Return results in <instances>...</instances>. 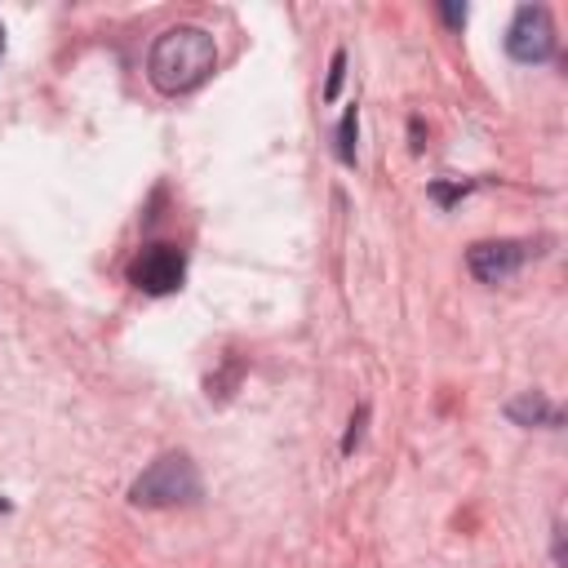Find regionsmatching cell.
Segmentation results:
<instances>
[{"instance_id": "10", "label": "cell", "mask_w": 568, "mask_h": 568, "mask_svg": "<svg viewBox=\"0 0 568 568\" xmlns=\"http://www.w3.org/2000/svg\"><path fill=\"white\" fill-rule=\"evenodd\" d=\"M439 13H444V22H448V27H462V22H466V4H462V9H457V4H444Z\"/></svg>"}, {"instance_id": "9", "label": "cell", "mask_w": 568, "mask_h": 568, "mask_svg": "<svg viewBox=\"0 0 568 568\" xmlns=\"http://www.w3.org/2000/svg\"><path fill=\"white\" fill-rule=\"evenodd\" d=\"M364 417H368V408H359V413L351 417V430H346V439H342V453L355 448V439H359V430H364Z\"/></svg>"}, {"instance_id": "3", "label": "cell", "mask_w": 568, "mask_h": 568, "mask_svg": "<svg viewBox=\"0 0 568 568\" xmlns=\"http://www.w3.org/2000/svg\"><path fill=\"white\" fill-rule=\"evenodd\" d=\"M186 280V253L178 244H146L133 262H129V284L151 293V297H164V293H178Z\"/></svg>"}, {"instance_id": "4", "label": "cell", "mask_w": 568, "mask_h": 568, "mask_svg": "<svg viewBox=\"0 0 568 568\" xmlns=\"http://www.w3.org/2000/svg\"><path fill=\"white\" fill-rule=\"evenodd\" d=\"M506 53L515 62H546L555 53V27H550V13L541 4H519L510 27H506Z\"/></svg>"}, {"instance_id": "8", "label": "cell", "mask_w": 568, "mask_h": 568, "mask_svg": "<svg viewBox=\"0 0 568 568\" xmlns=\"http://www.w3.org/2000/svg\"><path fill=\"white\" fill-rule=\"evenodd\" d=\"M342 71H346V53L337 49V53H333V62H328V84H324V102H333V98H337V89H342Z\"/></svg>"}, {"instance_id": "12", "label": "cell", "mask_w": 568, "mask_h": 568, "mask_svg": "<svg viewBox=\"0 0 568 568\" xmlns=\"http://www.w3.org/2000/svg\"><path fill=\"white\" fill-rule=\"evenodd\" d=\"M0 510H9V501H4V497H0Z\"/></svg>"}, {"instance_id": "1", "label": "cell", "mask_w": 568, "mask_h": 568, "mask_svg": "<svg viewBox=\"0 0 568 568\" xmlns=\"http://www.w3.org/2000/svg\"><path fill=\"white\" fill-rule=\"evenodd\" d=\"M217 67V44L204 27H191V22H178L169 31L155 36L151 53H146V75L160 93H191L200 89Z\"/></svg>"}, {"instance_id": "2", "label": "cell", "mask_w": 568, "mask_h": 568, "mask_svg": "<svg viewBox=\"0 0 568 568\" xmlns=\"http://www.w3.org/2000/svg\"><path fill=\"white\" fill-rule=\"evenodd\" d=\"M200 497V470L186 453H164L155 457L129 488V501L133 506H146V510H164V506H191Z\"/></svg>"}, {"instance_id": "11", "label": "cell", "mask_w": 568, "mask_h": 568, "mask_svg": "<svg viewBox=\"0 0 568 568\" xmlns=\"http://www.w3.org/2000/svg\"><path fill=\"white\" fill-rule=\"evenodd\" d=\"M0 58H4V22H0Z\"/></svg>"}, {"instance_id": "5", "label": "cell", "mask_w": 568, "mask_h": 568, "mask_svg": "<svg viewBox=\"0 0 568 568\" xmlns=\"http://www.w3.org/2000/svg\"><path fill=\"white\" fill-rule=\"evenodd\" d=\"M524 257H528L524 240H479V244H470L466 266L479 284H506L524 266Z\"/></svg>"}, {"instance_id": "7", "label": "cell", "mask_w": 568, "mask_h": 568, "mask_svg": "<svg viewBox=\"0 0 568 568\" xmlns=\"http://www.w3.org/2000/svg\"><path fill=\"white\" fill-rule=\"evenodd\" d=\"M337 155H342V164H355V106L342 115V129H337Z\"/></svg>"}, {"instance_id": "6", "label": "cell", "mask_w": 568, "mask_h": 568, "mask_svg": "<svg viewBox=\"0 0 568 568\" xmlns=\"http://www.w3.org/2000/svg\"><path fill=\"white\" fill-rule=\"evenodd\" d=\"M506 417L519 422V426H559V408H555L550 399H541L537 390L510 399V404H506Z\"/></svg>"}]
</instances>
